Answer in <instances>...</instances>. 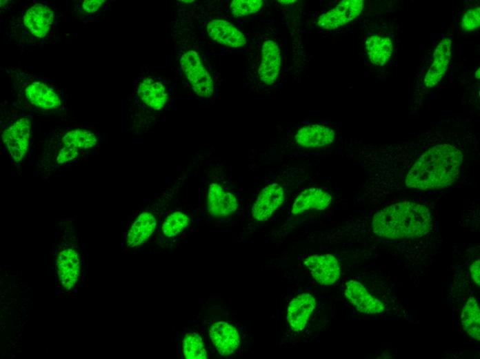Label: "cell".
<instances>
[{"instance_id":"1f68e13d","label":"cell","mask_w":480,"mask_h":359,"mask_svg":"<svg viewBox=\"0 0 480 359\" xmlns=\"http://www.w3.org/2000/svg\"><path fill=\"white\" fill-rule=\"evenodd\" d=\"M280 2L281 4L287 5L293 2H295L296 0H281V1H278Z\"/></svg>"},{"instance_id":"7c38bea8","label":"cell","mask_w":480,"mask_h":359,"mask_svg":"<svg viewBox=\"0 0 480 359\" xmlns=\"http://www.w3.org/2000/svg\"><path fill=\"white\" fill-rule=\"evenodd\" d=\"M452 55V41L445 37L437 46L433 61L424 77V85L427 88L436 86L443 77L450 64Z\"/></svg>"},{"instance_id":"cb8c5ba5","label":"cell","mask_w":480,"mask_h":359,"mask_svg":"<svg viewBox=\"0 0 480 359\" xmlns=\"http://www.w3.org/2000/svg\"><path fill=\"white\" fill-rule=\"evenodd\" d=\"M461 324L463 330L473 339L480 338V313L474 298H470L462 308Z\"/></svg>"},{"instance_id":"52a82bcc","label":"cell","mask_w":480,"mask_h":359,"mask_svg":"<svg viewBox=\"0 0 480 359\" xmlns=\"http://www.w3.org/2000/svg\"><path fill=\"white\" fill-rule=\"evenodd\" d=\"M212 345L221 356H230L238 348L240 336L238 330L225 321L212 324L208 330Z\"/></svg>"},{"instance_id":"603a6c76","label":"cell","mask_w":480,"mask_h":359,"mask_svg":"<svg viewBox=\"0 0 480 359\" xmlns=\"http://www.w3.org/2000/svg\"><path fill=\"white\" fill-rule=\"evenodd\" d=\"M99 142L96 132L88 128H74L67 130L61 138V146H69L79 151L89 150Z\"/></svg>"},{"instance_id":"44dd1931","label":"cell","mask_w":480,"mask_h":359,"mask_svg":"<svg viewBox=\"0 0 480 359\" xmlns=\"http://www.w3.org/2000/svg\"><path fill=\"white\" fill-rule=\"evenodd\" d=\"M365 49L372 64L383 66L388 63L392 54L393 45L389 37L372 35L366 40Z\"/></svg>"},{"instance_id":"3957f363","label":"cell","mask_w":480,"mask_h":359,"mask_svg":"<svg viewBox=\"0 0 480 359\" xmlns=\"http://www.w3.org/2000/svg\"><path fill=\"white\" fill-rule=\"evenodd\" d=\"M31 126V119L23 117L13 121L1 133L3 145L14 163L21 162L28 152Z\"/></svg>"},{"instance_id":"9a60e30c","label":"cell","mask_w":480,"mask_h":359,"mask_svg":"<svg viewBox=\"0 0 480 359\" xmlns=\"http://www.w3.org/2000/svg\"><path fill=\"white\" fill-rule=\"evenodd\" d=\"M279 46L272 40L263 42L259 75L266 84L270 85L277 80L281 67V53Z\"/></svg>"},{"instance_id":"ba28073f","label":"cell","mask_w":480,"mask_h":359,"mask_svg":"<svg viewBox=\"0 0 480 359\" xmlns=\"http://www.w3.org/2000/svg\"><path fill=\"white\" fill-rule=\"evenodd\" d=\"M345 295L359 312L377 314L385 309L383 302L372 295L361 283L356 280H350L346 283Z\"/></svg>"},{"instance_id":"7a4b0ae2","label":"cell","mask_w":480,"mask_h":359,"mask_svg":"<svg viewBox=\"0 0 480 359\" xmlns=\"http://www.w3.org/2000/svg\"><path fill=\"white\" fill-rule=\"evenodd\" d=\"M432 215L420 204L403 202L378 211L373 217L372 229L379 237L397 240L416 238L431 229Z\"/></svg>"},{"instance_id":"d4e9b609","label":"cell","mask_w":480,"mask_h":359,"mask_svg":"<svg viewBox=\"0 0 480 359\" xmlns=\"http://www.w3.org/2000/svg\"><path fill=\"white\" fill-rule=\"evenodd\" d=\"M182 352L185 358H207V350L201 336L195 332L186 333L182 340Z\"/></svg>"},{"instance_id":"5b68a950","label":"cell","mask_w":480,"mask_h":359,"mask_svg":"<svg viewBox=\"0 0 480 359\" xmlns=\"http://www.w3.org/2000/svg\"><path fill=\"white\" fill-rule=\"evenodd\" d=\"M363 1L344 0L318 18V25L326 30H334L357 17L363 10Z\"/></svg>"},{"instance_id":"4dcf8cb0","label":"cell","mask_w":480,"mask_h":359,"mask_svg":"<svg viewBox=\"0 0 480 359\" xmlns=\"http://www.w3.org/2000/svg\"><path fill=\"white\" fill-rule=\"evenodd\" d=\"M479 260H477L472 262L470 266V272L471 274V278L477 286L480 284V267H479Z\"/></svg>"},{"instance_id":"d6a6232c","label":"cell","mask_w":480,"mask_h":359,"mask_svg":"<svg viewBox=\"0 0 480 359\" xmlns=\"http://www.w3.org/2000/svg\"><path fill=\"white\" fill-rule=\"evenodd\" d=\"M476 78L479 79V69L476 72Z\"/></svg>"},{"instance_id":"9c48e42d","label":"cell","mask_w":480,"mask_h":359,"mask_svg":"<svg viewBox=\"0 0 480 359\" xmlns=\"http://www.w3.org/2000/svg\"><path fill=\"white\" fill-rule=\"evenodd\" d=\"M283 188L274 183L265 187L258 195L252 208L254 220L265 221L281 205L284 200Z\"/></svg>"},{"instance_id":"277c9868","label":"cell","mask_w":480,"mask_h":359,"mask_svg":"<svg viewBox=\"0 0 480 359\" xmlns=\"http://www.w3.org/2000/svg\"><path fill=\"white\" fill-rule=\"evenodd\" d=\"M180 65L195 93L202 97H210L214 90L212 79L194 50L184 53Z\"/></svg>"},{"instance_id":"ac0fdd59","label":"cell","mask_w":480,"mask_h":359,"mask_svg":"<svg viewBox=\"0 0 480 359\" xmlns=\"http://www.w3.org/2000/svg\"><path fill=\"white\" fill-rule=\"evenodd\" d=\"M238 207L234 195L218 184H211L208 191V208L214 216H228Z\"/></svg>"},{"instance_id":"f546056e","label":"cell","mask_w":480,"mask_h":359,"mask_svg":"<svg viewBox=\"0 0 480 359\" xmlns=\"http://www.w3.org/2000/svg\"><path fill=\"white\" fill-rule=\"evenodd\" d=\"M104 2V0H86L83 1L81 7L86 12L92 13L97 12Z\"/></svg>"},{"instance_id":"2e32d148","label":"cell","mask_w":480,"mask_h":359,"mask_svg":"<svg viewBox=\"0 0 480 359\" xmlns=\"http://www.w3.org/2000/svg\"><path fill=\"white\" fill-rule=\"evenodd\" d=\"M157 224V217L151 211H144L140 213L127 231L126 246L134 248L143 244L154 233Z\"/></svg>"},{"instance_id":"484cf974","label":"cell","mask_w":480,"mask_h":359,"mask_svg":"<svg viewBox=\"0 0 480 359\" xmlns=\"http://www.w3.org/2000/svg\"><path fill=\"white\" fill-rule=\"evenodd\" d=\"M189 224V217L181 211H174L170 214L161 226L163 235L172 237L180 233Z\"/></svg>"},{"instance_id":"4fadbf2b","label":"cell","mask_w":480,"mask_h":359,"mask_svg":"<svg viewBox=\"0 0 480 359\" xmlns=\"http://www.w3.org/2000/svg\"><path fill=\"white\" fill-rule=\"evenodd\" d=\"M316 307V300L310 293H301L288 304L286 319L295 331L303 330Z\"/></svg>"},{"instance_id":"30bf717a","label":"cell","mask_w":480,"mask_h":359,"mask_svg":"<svg viewBox=\"0 0 480 359\" xmlns=\"http://www.w3.org/2000/svg\"><path fill=\"white\" fill-rule=\"evenodd\" d=\"M57 275L63 288L72 289L79 277L80 260L79 253L72 247L62 248L57 258Z\"/></svg>"},{"instance_id":"83f0119b","label":"cell","mask_w":480,"mask_h":359,"mask_svg":"<svg viewBox=\"0 0 480 359\" xmlns=\"http://www.w3.org/2000/svg\"><path fill=\"white\" fill-rule=\"evenodd\" d=\"M480 23V8L477 6L470 8L464 12L461 18V29L468 33L477 30Z\"/></svg>"},{"instance_id":"f1b7e54d","label":"cell","mask_w":480,"mask_h":359,"mask_svg":"<svg viewBox=\"0 0 480 359\" xmlns=\"http://www.w3.org/2000/svg\"><path fill=\"white\" fill-rule=\"evenodd\" d=\"M80 151L72 147L61 146L57 155L56 163L58 165H63L72 162L79 157Z\"/></svg>"},{"instance_id":"7402d4cb","label":"cell","mask_w":480,"mask_h":359,"mask_svg":"<svg viewBox=\"0 0 480 359\" xmlns=\"http://www.w3.org/2000/svg\"><path fill=\"white\" fill-rule=\"evenodd\" d=\"M137 93L146 105L155 110H160L167 102L168 95L163 84L152 78L140 82Z\"/></svg>"},{"instance_id":"d6986e66","label":"cell","mask_w":480,"mask_h":359,"mask_svg":"<svg viewBox=\"0 0 480 359\" xmlns=\"http://www.w3.org/2000/svg\"><path fill=\"white\" fill-rule=\"evenodd\" d=\"M335 133L330 128L319 124L306 126L295 135L297 143L305 148H317L330 144Z\"/></svg>"},{"instance_id":"8992f818","label":"cell","mask_w":480,"mask_h":359,"mask_svg":"<svg viewBox=\"0 0 480 359\" xmlns=\"http://www.w3.org/2000/svg\"><path fill=\"white\" fill-rule=\"evenodd\" d=\"M313 278L320 284H334L341 274L338 260L331 254L313 255L303 262Z\"/></svg>"},{"instance_id":"8fae6325","label":"cell","mask_w":480,"mask_h":359,"mask_svg":"<svg viewBox=\"0 0 480 359\" xmlns=\"http://www.w3.org/2000/svg\"><path fill=\"white\" fill-rule=\"evenodd\" d=\"M25 94L30 104L43 110H56L62 105V99L58 92L42 81L29 84L25 89Z\"/></svg>"},{"instance_id":"5bb4252c","label":"cell","mask_w":480,"mask_h":359,"mask_svg":"<svg viewBox=\"0 0 480 359\" xmlns=\"http://www.w3.org/2000/svg\"><path fill=\"white\" fill-rule=\"evenodd\" d=\"M54 20V12L50 8L37 3L28 8L23 16V23L31 34L43 38L49 32Z\"/></svg>"},{"instance_id":"ffe728a7","label":"cell","mask_w":480,"mask_h":359,"mask_svg":"<svg viewBox=\"0 0 480 359\" xmlns=\"http://www.w3.org/2000/svg\"><path fill=\"white\" fill-rule=\"evenodd\" d=\"M332 200V196L321 188H308L296 198L291 207V213L297 215L309 209L323 210L330 205Z\"/></svg>"},{"instance_id":"e0dca14e","label":"cell","mask_w":480,"mask_h":359,"mask_svg":"<svg viewBox=\"0 0 480 359\" xmlns=\"http://www.w3.org/2000/svg\"><path fill=\"white\" fill-rule=\"evenodd\" d=\"M209 36L223 45L237 48L246 43L244 35L232 23L223 19H216L207 25Z\"/></svg>"},{"instance_id":"4316f807","label":"cell","mask_w":480,"mask_h":359,"mask_svg":"<svg viewBox=\"0 0 480 359\" xmlns=\"http://www.w3.org/2000/svg\"><path fill=\"white\" fill-rule=\"evenodd\" d=\"M262 4L261 0H234L230 7L234 17H241L258 12Z\"/></svg>"},{"instance_id":"6da1fadb","label":"cell","mask_w":480,"mask_h":359,"mask_svg":"<svg viewBox=\"0 0 480 359\" xmlns=\"http://www.w3.org/2000/svg\"><path fill=\"white\" fill-rule=\"evenodd\" d=\"M462 163V152L457 146L437 144L417 159L406 175L405 184L419 190L446 186L459 175Z\"/></svg>"}]
</instances>
